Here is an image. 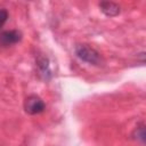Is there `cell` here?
<instances>
[{
    "label": "cell",
    "mask_w": 146,
    "mask_h": 146,
    "mask_svg": "<svg viewBox=\"0 0 146 146\" xmlns=\"http://www.w3.org/2000/svg\"><path fill=\"white\" fill-rule=\"evenodd\" d=\"M135 133H136V136H137V139H139L141 143L145 141V125H144L143 123L136 128Z\"/></svg>",
    "instance_id": "cell-6"
},
{
    "label": "cell",
    "mask_w": 146,
    "mask_h": 146,
    "mask_svg": "<svg viewBox=\"0 0 146 146\" xmlns=\"http://www.w3.org/2000/svg\"><path fill=\"white\" fill-rule=\"evenodd\" d=\"M46 108V104L44 102L36 95H30L25 98L24 102V110L27 114L31 115H35L39 114L41 112H43Z\"/></svg>",
    "instance_id": "cell-2"
},
{
    "label": "cell",
    "mask_w": 146,
    "mask_h": 146,
    "mask_svg": "<svg viewBox=\"0 0 146 146\" xmlns=\"http://www.w3.org/2000/svg\"><path fill=\"white\" fill-rule=\"evenodd\" d=\"M22 40V33L18 30L3 31L0 33V44L2 47L13 46Z\"/></svg>",
    "instance_id": "cell-3"
},
{
    "label": "cell",
    "mask_w": 146,
    "mask_h": 146,
    "mask_svg": "<svg viewBox=\"0 0 146 146\" xmlns=\"http://www.w3.org/2000/svg\"><path fill=\"white\" fill-rule=\"evenodd\" d=\"M8 16H9V14H8V11L6 9H0V30L2 29V26L7 22Z\"/></svg>",
    "instance_id": "cell-7"
},
{
    "label": "cell",
    "mask_w": 146,
    "mask_h": 146,
    "mask_svg": "<svg viewBox=\"0 0 146 146\" xmlns=\"http://www.w3.org/2000/svg\"><path fill=\"white\" fill-rule=\"evenodd\" d=\"M99 8L106 16H110V17H113L120 14V6L115 2L103 1L99 3Z\"/></svg>",
    "instance_id": "cell-4"
},
{
    "label": "cell",
    "mask_w": 146,
    "mask_h": 146,
    "mask_svg": "<svg viewBox=\"0 0 146 146\" xmlns=\"http://www.w3.org/2000/svg\"><path fill=\"white\" fill-rule=\"evenodd\" d=\"M36 64L40 68V72L41 74L43 75V78L46 80H49L50 76H51V72H50V68H49V62H48V58L44 57V56H40L38 57L36 59Z\"/></svg>",
    "instance_id": "cell-5"
},
{
    "label": "cell",
    "mask_w": 146,
    "mask_h": 146,
    "mask_svg": "<svg viewBox=\"0 0 146 146\" xmlns=\"http://www.w3.org/2000/svg\"><path fill=\"white\" fill-rule=\"evenodd\" d=\"M74 52L78 58H80L81 60L88 64L99 65L102 62L100 54L96 49L89 47L88 44H76L74 48Z\"/></svg>",
    "instance_id": "cell-1"
}]
</instances>
